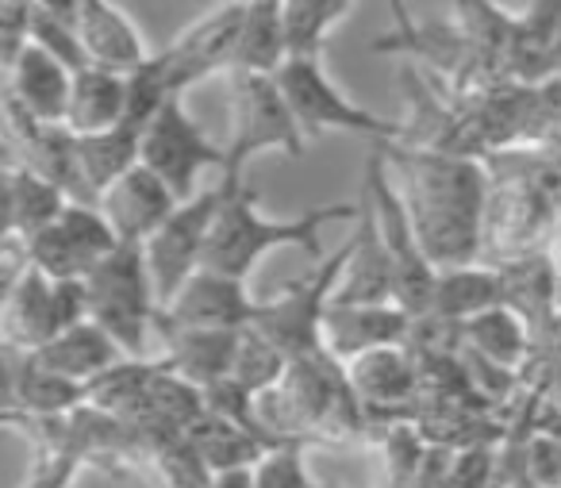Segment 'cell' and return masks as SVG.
Here are the masks:
<instances>
[{
  "label": "cell",
  "mask_w": 561,
  "mask_h": 488,
  "mask_svg": "<svg viewBox=\"0 0 561 488\" xmlns=\"http://www.w3.org/2000/svg\"><path fill=\"white\" fill-rule=\"evenodd\" d=\"M224 208L211 227L201 270H216L239 281H247L254 265L280 247H297L312 262H323V227L362 216V204H323V208H312L297 219H270L257 212V189H250L247 181H224Z\"/></svg>",
  "instance_id": "obj_2"
},
{
  "label": "cell",
  "mask_w": 561,
  "mask_h": 488,
  "mask_svg": "<svg viewBox=\"0 0 561 488\" xmlns=\"http://www.w3.org/2000/svg\"><path fill=\"white\" fill-rule=\"evenodd\" d=\"M362 216L358 231L351 239V265H346L343 281H339L335 304H397V277H392V258L385 250L381 227L369 208L366 196H358Z\"/></svg>",
  "instance_id": "obj_19"
},
{
  "label": "cell",
  "mask_w": 561,
  "mask_h": 488,
  "mask_svg": "<svg viewBox=\"0 0 561 488\" xmlns=\"http://www.w3.org/2000/svg\"><path fill=\"white\" fill-rule=\"evenodd\" d=\"M127 120V78L108 70H81L73 73L70 109H66V127L78 139L104 135Z\"/></svg>",
  "instance_id": "obj_26"
},
{
  "label": "cell",
  "mask_w": 561,
  "mask_h": 488,
  "mask_svg": "<svg viewBox=\"0 0 561 488\" xmlns=\"http://www.w3.org/2000/svg\"><path fill=\"white\" fill-rule=\"evenodd\" d=\"M27 47H32V0H4L0 4V70H12Z\"/></svg>",
  "instance_id": "obj_33"
},
{
  "label": "cell",
  "mask_w": 561,
  "mask_h": 488,
  "mask_svg": "<svg viewBox=\"0 0 561 488\" xmlns=\"http://www.w3.org/2000/svg\"><path fill=\"white\" fill-rule=\"evenodd\" d=\"M70 204H73L70 196L58 185H50L47 178L12 162V158L4 162V239H16V242L35 239L50 224H58V216Z\"/></svg>",
  "instance_id": "obj_23"
},
{
  "label": "cell",
  "mask_w": 561,
  "mask_h": 488,
  "mask_svg": "<svg viewBox=\"0 0 561 488\" xmlns=\"http://www.w3.org/2000/svg\"><path fill=\"white\" fill-rule=\"evenodd\" d=\"M78 12L81 0H32V43L43 47L50 58L66 66L70 73L89 70L85 43L78 32Z\"/></svg>",
  "instance_id": "obj_31"
},
{
  "label": "cell",
  "mask_w": 561,
  "mask_h": 488,
  "mask_svg": "<svg viewBox=\"0 0 561 488\" xmlns=\"http://www.w3.org/2000/svg\"><path fill=\"white\" fill-rule=\"evenodd\" d=\"M78 32L93 70L131 78V73H139L154 58V50L147 47L131 12L119 9V4H108V0H81Z\"/></svg>",
  "instance_id": "obj_18"
},
{
  "label": "cell",
  "mask_w": 561,
  "mask_h": 488,
  "mask_svg": "<svg viewBox=\"0 0 561 488\" xmlns=\"http://www.w3.org/2000/svg\"><path fill=\"white\" fill-rule=\"evenodd\" d=\"M415 319L397 304H328L323 311V354L346 370L358 358L385 347H408Z\"/></svg>",
  "instance_id": "obj_14"
},
{
  "label": "cell",
  "mask_w": 561,
  "mask_h": 488,
  "mask_svg": "<svg viewBox=\"0 0 561 488\" xmlns=\"http://www.w3.org/2000/svg\"><path fill=\"white\" fill-rule=\"evenodd\" d=\"M392 166L385 147H374L366 158V178H362V196L369 201L381 227L385 250L392 258V277H397V308H404L412 319H427L435 311L438 270L423 250L415 224L408 216V204L400 185H392Z\"/></svg>",
  "instance_id": "obj_4"
},
{
  "label": "cell",
  "mask_w": 561,
  "mask_h": 488,
  "mask_svg": "<svg viewBox=\"0 0 561 488\" xmlns=\"http://www.w3.org/2000/svg\"><path fill=\"white\" fill-rule=\"evenodd\" d=\"M242 20H247V4H219V9L204 12L196 24H188L170 47L154 50V63L173 97H185L201 81L216 78V73L227 78L234 70Z\"/></svg>",
  "instance_id": "obj_12"
},
{
  "label": "cell",
  "mask_w": 561,
  "mask_h": 488,
  "mask_svg": "<svg viewBox=\"0 0 561 488\" xmlns=\"http://www.w3.org/2000/svg\"><path fill=\"white\" fill-rule=\"evenodd\" d=\"M289 63L285 47V20H280V0H250L247 20L239 32L231 73H254V78H277Z\"/></svg>",
  "instance_id": "obj_27"
},
{
  "label": "cell",
  "mask_w": 561,
  "mask_h": 488,
  "mask_svg": "<svg viewBox=\"0 0 561 488\" xmlns=\"http://www.w3.org/2000/svg\"><path fill=\"white\" fill-rule=\"evenodd\" d=\"M346 381L369 419H400V411L415 419L423 404V377L412 347H385L358 358L346 365Z\"/></svg>",
  "instance_id": "obj_15"
},
{
  "label": "cell",
  "mask_w": 561,
  "mask_h": 488,
  "mask_svg": "<svg viewBox=\"0 0 561 488\" xmlns=\"http://www.w3.org/2000/svg\"><path fill=\"white\" fill-rule=\"evenodd\" d=\"M70 89L73 73L35 43L16 58L12 70H4V97L16 101L27 116L43 120V124H66Z\"/></svg>",
  "instance_id": "obj_20"
},
{
  "label": "cell",
  "mask_w": 561,
  "mask_h": 488,
  "mask_svg": "<svg viewBox=\"0 0 561 488\" xmlns=\"http://www.w3.org/2000/svg\"><path fill=\"white\" fill-rule=\"evenodd\" d=\"M247 281L216 270H196L158 316V331H247L257 316Z\"/></svg>",
  "instance_id": "obj_13"
},
{
  "label": "cell",
  "mask_w": 561,
  "mask_h": 488,
  "mask_svg": "<svg viewBox=\"0 0 561 488\" xmlns=\"http://www.w3.org/2000/svg\"><path fill=\"white\" fill-rule=\"evenodd\" d=\"M458 334H461V350L469 358L496 365L504 373H515V377H523V370L530 362V347H535L527 324L507 304H496V308L466 319L458 327Z\"/></svg>",
  "instance_id": "obj_24"
},
{
  "label": "cell",
  "mask_w": 561,
  "mask_h": 488,
  "mask_svg": "<svg viewBox=\"0 0 561 488\" xmlns=\"http://www.w3.org/2000/svg\"><path fill=\"white\" fill-rule=\"evenodd\" d=\"M550 258H553V273H558V285H561V239H558V242H553Z\"/></svg>",
  "instance_id": "obj_37"
},
{
  "label": "cell",
  "mask_w": 561,
  "mask_h": 488,
  "mask_svg": "<svg viewBox=\"0 0 561 488\" xmlns=\"http://www.w3.org/2000/svg\"><path fill=\"white\" fill-rule=\"evenodd\" d=\"M346 265H351V242L343 250H335L331 258L316 262L305 277L280 285L273 296H265L257 304V316L247 331H254L257 339H265L273 350L300 362V358H320L323 354V311H328L331 296H335L339 281H343Z\"/></svg>",
  "instance_id": "obj_6"
},
{
  "label": "cell",
  "mask_w": 561,
  "mask_h": 488,
  "mask_svg": "<svg viewBox=\"0 0 561 488\" xmlns=\"http://www.w3.org/2000/svg\"><path fill=\"white\" fill-rule=\"evenodd\" d=\"M492 173L484 254L496 262L542 254V242L561 219V158L527 150V155L484 158Z\"/></svg>",
  "instance_id": "obj_3"
},
{
  "label": "cell",
  "mask_w": 561,
  "mask_h": 488,
  "mask_svg": "<svg viewBox=\"0 0 561 488\" xmlns=\"http://www.w3.org/2000/svg\"><path fill=\"white\" fill-rule=\"evenodd\" d=\"M96 208L104 212V219L112 224L119 242H127V247H147L165 227V219L181 208V201L170 193V185H165L158 173H150L147 166L139 162L131 173H124V178L96 201Z\"/></svg>",
  "instance_id": "obj_16"
},
{
  "label": "cell",
  "mask_w": 561,
  "mask_h": 488,
  "mask_svg": "<svg viewBox=\"0 0 561 488\" xmlns=\"http://www.w3.org/2000/svg\"><path fill=\"white\" fill-rule=\"evenodd\" d=\"M142 166L150 173L170 185V193L178 196L181 204H188L193 196H201V173L204 170H227V147H216V143L204 135V127L188 116L185 97H173L162 112L147 124L142 132Z\"/></svg>",
  "instance_id": "obj_9"
},
{
  "label": "cell",
  "mask_w": 561,
  "mask_h": 488,
  "mask_svg": "<svg viewBox=\"0 0 561 488\" xmlns=\"http://www.w3.org/2000/svg\"><path fill=\"white\" fill-rule=\"evenodd\" d=\"M216 488H254V473H231V477H219Z\"/></svg>",
  "instance_id": "obj_35"
},
{
  "label": "cell",
  "mask_w": 561,
  "mask_h": 488,
  "mask_svg": "<svg viewBox=\"0 0 561 488\" xmlns=\"http://www.w3.org/2000/svg\"><path fill=\"white\" fill-rule=\"evenodd\" d=\"M392 166H400V193L415 224L423 250L438 273L466 270L484 258L489 227V162L469 155L397 143L385 147Z\"/></svg>",
  "instance_id": "obj_1"
},
{
  "label": "cell",
  "mask_w": 561,
  "mask_h": 488,
  "mask_svg": "<svg viewBox=\"0 0 561 488\" xmlns=\"http://www.w3.org/2000/svg\"><path fill=\"white\" fill-rule=\"evenodd\" d=\"M496 304H504V281H500L496 262H477L466 265V270L438 273L435 311L431 316L461 327L466 319L481 316V311L496 308Z\"/></svg>",
  "instance_id": "obj_28"
},
{
  "label": "cell",
  "mask_w": 561,
  "mask_h": 488,
  "mask_svg": "<svg viewBox=\"0 0 561 488\" xmlns=\"http://www.w3.org/2000/svg\"><path fill=\"white\" fill-rule=\"evenodd\" d=\"M24 250L27 262L50 281H89L119 250V239L96 204H70L58 224L27 239Z\"/></svg>",
  "instance_id": "obj_11"
},
{
  "label": "cell",
  "mask_w": 561,
  "mask_h": 488,
  "mask_svg": "<svg viewBox=\"0 0 561 488\" xmlns=\"http://www.w3.org/2000/svg\"><path fill=\"white\" fill-rule=\"evenodd\" d=\"M35 358H39L47 370L62 373V377L78 381V385H85V388L93 385V381H101L104 373H112L116 365L127 362V354L119 350V342L112 339L104 327H96L93 319L81 324V327H70V331H62Z\"/></svg>",
  "instance_id": "obj_25"
},
{
  "label": "cell",
  "mask_w": 561,
  "mask_h": 488,
  "mask_svg": "<svg viewBox=\"0 0 561 488\" xmlns=\"http://www.w3.org/2000/svg\"><path fill=\"white\" fill-rule=\"evenodd\" d=\"M354 12V0H280L289 58H323L328 35Z\"/></svg>",
  "instance_id": "obj_30"
},
{
  "label": "cell",
  "mask_w": 561,
  "mask_h": 488,
  "mask_svg": "<svg viewBox=\"0 0 561 488\" xmlns=\"http://www.w3.org/2000/svg\"><path fill=\"white\" fill-rule=\"evenodd\" d=\"M504 473H515L535 488H561V423L538 419L535 408L515 450V465H507Z\"/></svg>",
  "instance_id": "obj_32"
},
{
  "label": "cell",
  "mask_w": 561,
  "mask_h": 488,
  "mask_svg": "<svg viewBox=\"0 0 561 488\" xmlns=\"http://www.w3.org/2000/svg\"><path fill=\"white\" fill-rule=\"evenodd\" d=\"M85 285L89 319L104 327L131 362H150V334L158 339L162 304H158L154 277H150L147 250L119 242L116 254Z\"/></svg>",
  "instance_id": "obj_5"
},
{
  "label": "cell",
  "mask_w": 561,
  "mask_h": 488,
  "mask_svg": "<svg viewBox=\"0 0 561 488\" xmlns=\"http://www.w3.org/2000/svg\"><path fill=\"white\" fill-rule=\"evenodd\" d=\"M162 339V362L201 393L231 381L234 358H239L242 331H158Z\"/></svg>",
  "instance_id": "obj_22"
},
{
  "label": "cell",
  "mask_w": 561,
  "mask_h": 488,
  "mask_svg": "<svg viewBox=\"0 0 561 488\" xmlns=\"http://www.w3.org/2000/svg\"><path fill=\"white\" fill-rule=\"evenodd\" d=\"M553 81L561 86V24H558V35H553Z\"/></svg>",
  "instance_id": "obj_36"
},
{
  "label": "cell",
  "mask_w": 561,
  "mask_h": 488,
  "mask_svg": "<svg viewBox=\"0 0 561 488\" xmlns=\"http://www.w3.org/2000/svg\"><path fill=\"white\" fill-rule=\"evenodd\" d=\"M224 196H227L224 181H216V185L204 189L201 196L181 204V208L165 219L162 231L142 247L147 250V265H150V277H154V293L162 308L204 265V250H208L211 227H216L219 208H224Z\"/></svg>",
  "instance_id": "obj_10"
},
{
  "label": "cell",
  "mask_w": 561,
  "mask_h": 488,
  "mask_svg": "<svg viewBox=\"0 0 561 488\" xmlns=\"http://www.w3.org/2000/svg\"><path fill=\"white\" fill-rule=\"evenodd\" d=\"M277 86L297 116L308 143H316L328 132H351L369 139L374 147H397L408 139V127L397 120H385L377 112H366L331 81L323 70V58H289L277 73Z\"/></svg>",
  "instance_id": "obj_8"
},
{
  "label": "cell",
  "mask_w": 561,
  "mask_h": 488,
  "mask_svg": "<svg viewBox=\"0 0 561 488\" xmlns=\"http://www.w3.org/2000/svg\"><path fill=\"white\" fill-rule=\"evenodd\" d=\"M227 93H231V139L227 147L224 181H247V162L280 150V155L300 158L308 147L289 101L280 93L277 78H254V73H227Z\"/></svg>",
  "instance_id": "obj_7"
},
{
  "label": "cell",
  "mask_w": 561,
  "mask_h": 488,
  "mask_svg": "<svg viewBox=\"0 0 561 488\" xmlns=\"http://www.w3.org/2000/svg\"><path fill=\"white\" fill-rule=\"evenodd\" d=\"M142 132L147 127L124 120L119 127L104 135H89V139H78V155H81V173H85L89 189L101 201L112 185H116L124 173H131L142 158Z\"/></svg>",
  "instance_id": "obj_29"
},
{
  "label": "cell",
  "mask_w": 561,
  "mask_h": 488,
  "mask_svg": "<svg viewBox=\"0 0 561 488\" xmlns=\"http://www.w3.org/2000/svg\"><path fill=\"white\" fill-rule=\"evenodd\" d=\"M78 469V462H62V457H35L32 477H27L24 488H70Z\"/></svg>",
  "instance_id": "obj_34"
},
{
  "label": "cell",
  "mask_w": 561,
  "mask_h": 488,
  "mask_svg": "<svg viewBox=\"0 0 561 488\" xmlns=\"http://www.w3.org/2000/svg\"><path fill=\"white\" fill-rule=\"evenodd\" d=\"M4 354H9V404H4V411H20V416H70V411L89 404L85 385L47 370L35 354H20V350H4Z\"/></svg>",
  "instance_id": "obj_21"
},
{
  "label": "cell",
  "mask_w": 561,
  "mask_h": 488,
  "mask_svg": "<svg viewBox=\"0 0 561 488\" xmlns=\"http://www.w3.org/2000/svg\"><path fill=\"white\" fill-rule=\"evenodd\" d=\"M0 327H4V350H20V354H39L66 331L55 281L43 270H35L32 262L16 281L4 285Z\"/></svg>",
  "instance_id": "obj_17"
}]
</instances>
